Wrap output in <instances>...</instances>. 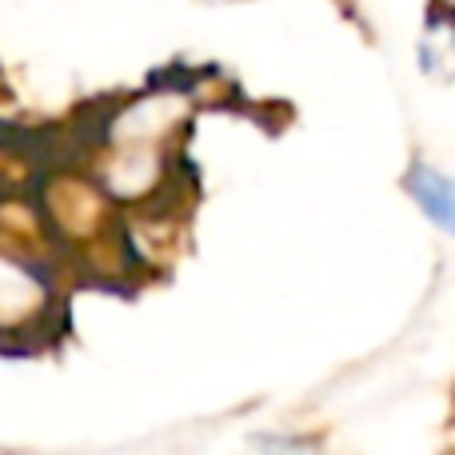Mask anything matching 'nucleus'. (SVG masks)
Listing matches in <instances>:
<instances>
[{"label": "nucleus", "mask_w": 455, "mask_h": 455, "mask_svg": "<svg viewBox=\"0 0 455 455\" xmlns=\"http://www.w3.org/2000/svg\"><path fill=\"white\" fill-rule=\"evenodd\" d=\"M256 448H259V455H320L312 440H304V435H288V432L256 435Z\"/></svg>", "instance_id": "obj_4"}, {"label": "nucleus", "mask_w": 455, "mask_h": 455, "mask_svg": "<svg viewBox=\"0 0 455 455\" xmlns=\"http://www.w3.org/2000/svg\"><path fill=\"white\" fill-rule=\"evenodd\" d=\"M419 68L440 80L455 76V24H427V36L419 44Z\"/></svg>", "instance_id": "obj_3"}, {"label": "nucleus", "mask_w": 455, "mask_h": 455, "mask_svg": "<svg viewBox=\"0 0 455 455\" xmlns=\"http://www.w3.org/2000/svg\"><path fill=\"white\" fill-rule=\"evenodd\" d=\"M64 272L56 256L0 235V344L36 347L60 331Z\"/></svg>", "instance_id": "obj_1"}, {"label": "nucleus", "mask_w": 455, "mask_h": 455, "mask_svg": "<svg viewBox=\"0 0 455 455\" xmlns=\"http://www.w3.org/2000/svg\"><path fill=\"white\" fill-rule=\"evenodd\" d=\"M408 192L432 224L455 235V176L440 172L432 164H411L408 172Z\"/></svg>", "instance_id": "obj_2"}]
</instances>
